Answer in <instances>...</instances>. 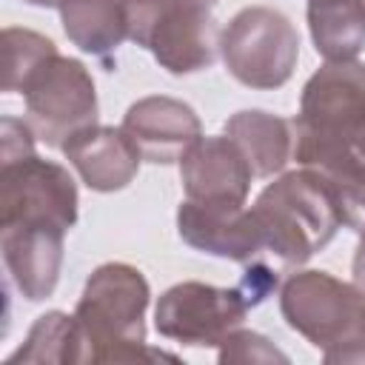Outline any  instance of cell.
Returning <instances> with one entry per match:
<instances>
[{
	"instance_id": "cell-6",
	"label": "cell",
	"mask_w": 365,
	"mask_h": 365,
	"mask_svg": "<svg viewBox=\"0 0 365 365\" xmlns=\"http://www.w3.org/2000/svg\"><path fill=\"white\" fill-rule=\"evenodd\" d=\"M26 123L48 148H63L68 137L97 123L100 103L91 71L74 60L54 54L23 88Z\"/></svg>"
},
{
	"instance_id": "cell-7",
	"label": "cell",
	"mask_w": 365,
	"mask_h": 365,
	"mask_svg": "<svg viewBox=\"0 0 365 365\" xmlns=\"http://www.w3.org/2000/svg\"><path fill=\"white\" fill-rule=\"evenodd\" d=\"M294 123V160L334 194L342 225L365 231V125L319 128Z\"/></svg>"
},
{
	"instance_id": "cell-16",
	"label": "cell",
	"mask_w": 365,
	"mask_h": 365,
	"mask_svg": "<svg viewBox=\"0 0 365 365\" xmlns=\"http://www.w3.org/2000/svg\"><path fill=\"white\" fill-rule=\"evenodd\" d=\"M225 134L251 163L254 177L282 174L294 160V123L262 108H245L225 120Z\"/></svg>"
},
{
	"instance_id": "cell-9",
	"label": "cell",
	"mask_w": 365,
	"mask_h": 365,
	"mask_svg": "<svg viewBox=\"0 0 365 365\" xmlns=\"http://www.w3.org/2000/svg\"><path fill=\"white\" fill-rule=\"evenodd\" d=\"M77 205V182L60 163L40 154L0 163V225L29 222L71 231Z\"/></svg>"
},
{
	"instance_id": "cell-23",
	"label": "cell",
	"mask_w": 365,
	"mask_h": 365,
	"mask_svg": "<svg viewBox=\"0 0 365 365\" xmlns=\"http://www.w3.org/2000/svg\"><path fill=\"white\" fill-rule=\"evenodd\" d=\"M351 274H354V282L365 291V231H359V242H356V251H354Z\"/></svg>"
},
{
	"instance_id": "cell-22",
	"label": "cell",
	"mask_w": 365,
	"mask_h": 365,
	"mask_svg": "<svg viewBox=\"0 0 365 365\" xmlns=\"http://www.w3.org/2000/svg\"><path fill=\"white\" fill-rule=\"evenodd\" d=\"M240 288H242V294L248 297V302H251V308H254V305H259V302L277 288V271H271L268 265H262L259 259H254V262L245 268V277H242Z\"/></svg>"
},
{
	"instance_id": "cell-14",
	"label": "cell",
	"mask_w": 365,
	"mask_h": 365,
	"mask_svg": "<svg viewBox=\"0 0 365 365\" xmlns=\"http://www.w3.org/2000/svg\"><path fill=\"white\" fill-rule=\"evenodd\" d=\"M66 160L74 165L80 180L100 194L123 191L140 171L143 154L134 145V140L114 125H88L68 137L60 148Z\"/></svg>"
},
{
	"instance_id": "cell-17",
	"label": "cell",
	"mask_w": 365,
	"mask_h": 365,
	"mask_svg": "<svg viewBox=\"0 0 365 365\" xmlns=\"http://www.w3.org/2000/svg\"><path fill=\"white\" fill-rule=\"evenodd\" d=\"M60 23L80 51L100 57L103 63H108L128 37L125 0H63Z\"/></svg>"
},
{
	"instance_id": "cell-19",
	"label": "cell",
	"mask_w": 365,
	"mask_h": 365,
	"mask_svg": "<svg viewBox=\"0 0 365 365\" xmlns=\"http://www.w3.org/2000/svg\"><path fill=\"white\" fill-rule=\"evenodd\" d=\"M9 362H83V334L74 314L46 311L37 317L26 342L9 356Z\"/></svg>"
},
{
	"instance_id": "cell-4",
	"label": "cell",
	"mask_w": 365,
	"mask_h": 365,
	"mask_svg": "<svg viewBox=\"0 0 365 365\" xmlns=\"http://www.w3.org/2000/svg\"><path fill=\"white\" fill-rule=\"evenodd\" d=\"M128 40L148 48L168 74H194L220 51L208 6L191 0H125Z\"/></svg>"
},
{
	"instance_id": "cell-24",
	"label": "cell",
	"mask_w": 365,
	"mask_h": 365,
	"mask_svg": "<svg viewBox=\"0 0 365 365\" xmlns=\"http://www.w3.org/2000/svg\"><path fill=\"white\" fill-rule=\"evenodd\" d=\"M29 6H40V9H60L63 0H26Z\"/></svg>"
},
{
	"instance_id": "cell-2",
	"label": "cell",
	"mask_w": 365,
	"mask_h": 365,
	"mask_svg": "<svg viewBox=\"0 0 365 365\" xmlns=\"http://www.w3.org/2000/svg\"><path fill=\"white\" fill-rule=\"evenodd\" d=\"M251 214L259 225L265 254L282 268L305 265L342 225L334 194L311 168L279 174L259 191Z\"/></svg>"
},
{
	"instance_id": "cell-18",
	"label": "cell",
	"mask_w": 365,
	"mask_h": 365,
	"mask_svg": "<svg viewBox=\"0 0 365 365\" xmlns=\"http://www.w3.org/2000/svg\"><path fill=\"white\" fill-rule=\"evenodd\" d=\"M308 31L325 63L356 60L365 48V0H308Z\"/></svg>"
},
{
	"instance_id": "cell-5",
	"label": "cell",
	"mask_w": 365,
	"mask_h": 365,
	"mask_svg": "<svg viewBox=\"0 0 365 365\" xmlns=\"http://www.w3.org/2000/svg\"><path fill=\"white\" fill-rule=\"evenodd\" d=\"M220 57L237 83L259 91L279 88L299 60L297 26L279 9L245 6L220 34Z\"/></svg>"
},
{
	"instance_id": "cell-13",
	"label": "cell",
	"mask_w": 365,
	"mask_h": 365,
	"mask_svg": "<svg viewBox=\"0 0 365 365\" xmlns=\"http://www.w3.org/2000/svg\"><path fill=\"white\" fill-rule=\"evenodd\" d=\"M177 231L185 245L211 257L248 265L265 254L251 208H211L185 200L177 208Z\"/></svg>"
},
{
	"instance_id": "cell-12",
	"label": "cell",
	"mask_w": 365,
	"mask_h": 365,
	"mask_svg": "<svg viewBox=\"0 0 365 365\" xmlns=\"http://www.w3.org/2000/svg\"><path fill=\"white\" fill-rule=\"evenodd\" d=\"M63 228L57 225H0V251L6 271L29 302L48 299L57 288L60 268H63Z\"/></svg>"
},
{
	"instance_id": "cell-20",
	"label": "cell",
	"mask_w": 365,
	"mask_h": 365,
	"mask_svg": "<svg viewBox=\"0 0 365 365\" xmlns=\"http://www.w3.org/2000/svg\"><path fill=\"white\" fill-rule=\"evenodd\" d=\"M57 51V46L31 29H3V91H20L29 86V80L48 63Z\"/></svg>"
},
{
	"instance_id": "cell-25",
	"label": "cell",
	"mask_w": 365,
	"mask_h": 365,
	"mask_svg": "<svg viewBox=\"0 0 365 365\" xmlns=\"http://www.w3.org/2000/svg\"><path fill=\"white\" fill-rule=\"evenodd\" d=\"M191 3H200V6H208V9H214V3H217V0H191Z\"/></svg>"
},
{
	"instance_id": "cell-8",
	"label": "cell",
	"mask_w": 365,
	"mask_h": 365,
	"mask_svg": "<svg viewBox=\"0 0 365 365\" xmlns=\"http://www.w3.org/2000/svg\"><path fill=\"white\" fill-rule=\"evenodd\" d=\"M251 302L242 288H217L208 282L185 279L171 285L154 308V328L160 336L191 345L220 348L222 339L242 328Z\"/></svg>"
},
{
	"instance_id": "cell-1",
	"label": "cell",
	"mask_w": 365,
	"mask_h": 365,
	"mask_svg": "<svg viewBox=\"0 0 365 365\" xmlns=\"http://www.w3.org/2000/svg\"><path fill=\"white\" fill-rule=\"evenodd\" d=\"M151 302L148 279L128 262H103L86 279L74 319L83 334V362H154L174 354L145 342V311Z\"/></svg>"
},
{
	"instance_id": "cell-3",
	"label": "cell",
	"mask_w": 365,
	"mask_h": 365,
	"mask_svg": "<svg viewBox=\"0 0 365 365\" xmlns=\"http://www.w3.org/2000/svg\"><path fill=\"white\" fill-rule=\"evenodd\" d=\"M279 311L291 331L322 351V359L365 342V291L354 279L317 268L297 271L279 288Z\"/></svg>"
},
{
	"instance_id": "cell-10",
	"label": "cell",
	"mask_w": 365,
	"mask_h": 365,
	"mask_svg": "<svg viewBox=\"0 0 365 365\" xmlns=\"http://www.w3.org/2000/svg\"><path fill=\"white\" fill-rule=\"evenodd\" d=\"M185 200L211 208H245L251 191V163L240 145L222 137H200L180 160Z\"/></svg>"
},
{
	"instance_id": "cell-21",
	"label": "cell",
	"mask_w": 365,
	"mask_h": 365,
	"mask_svg": "<svg viewBox=\"0 0 365 365\" xmlns=\"http://www.w3.org/2000/svg\"><path fill=\"white\" fill-rule=\"evenodd\" d=\"M288 362V354H282L271 339L254 331H231L220 345V362Z\"/></svg>"
},
{
	"instance_id": "cell-11",
	"label": "cell",
	"mask_w": 365,
	"mask_h": 365,
	"mask_svg": "<svg viewBox=\"0 0 365 365\" xmlns=\"http://www.w3.org/2000/svg\"><path fill=\"white\" fill-rule=\"evenodd\" d=\"M123 131L134 140L145 163L168 165L180 163L185 151L202 137V123L188 103L165 94H151L128 106Z\"/></svg>"
},
{
	"instance_id": "cell-15",
	"label": "cell",
	"mask_w": 365,
	"mask_h": 365,
	"mask_svg": "<svg viewBox=\"0 0 365 365\" xmlns=\"http://www.w3.org/2000/svg\"><path fill=\"white\" fill-rule=\"evenodd\" d=\"M294 120L319 128L365 125V63L339 60L319 66L302 88Z\"/></svg>"
}]
</instances>
